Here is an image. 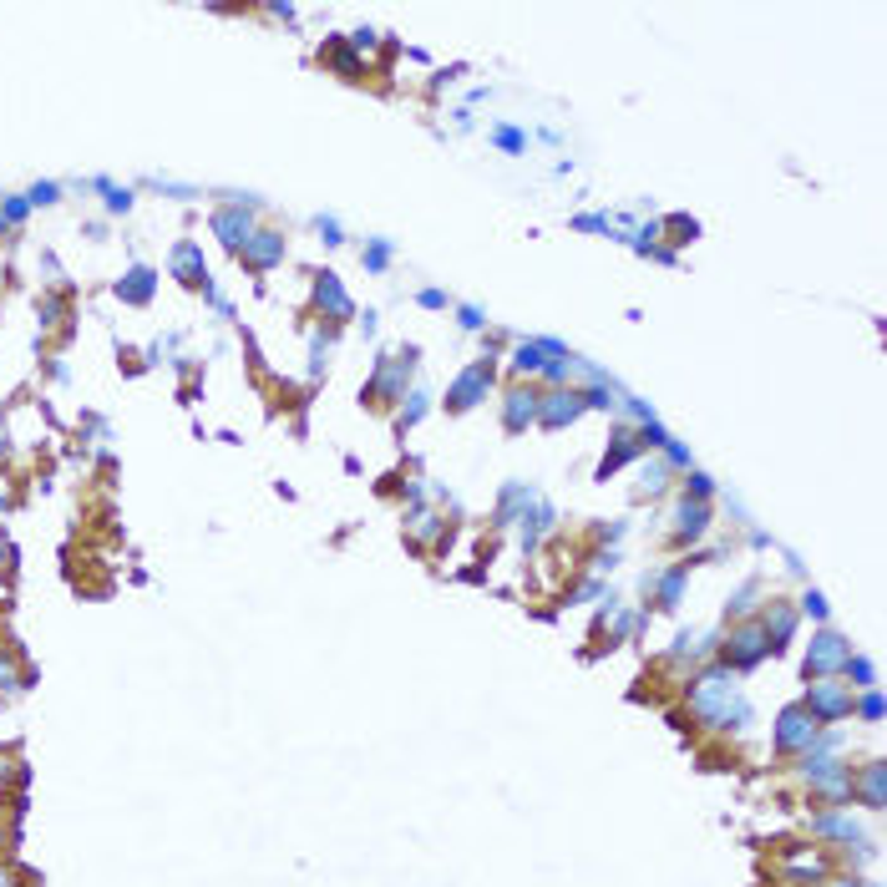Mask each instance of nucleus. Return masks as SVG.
Segmentation results:
<instances>
[{
    "label": "nucleus",
    "instance_id": "nucleus-7",
    "mask_svg": "<svg viewBox=\"0 0 887 887\" xmlns=\"http://www.w3.org/2000/svg\"><path fill=\"white\" fill-rule=\"evenodd\" d=\"M807 710L816 715V725H832V720L852 715V695L841 685H832V680H822V685L807 690Z\"/></svg>",
    "mask_w": 887,
    "mask_h": 887
},
{
    "label": "nucleus",
    "instance_id": "nucleus-26",
    "mask_svg": "<svg viewBox=\"0 0 887 887\" xmlns=\"http://www.w3.org/2000/svg\"><path fill=\"white\" fill-rule=\"evenodd\" d=\"M487 320H482V310L477 305H462V330H482Z\"/></svg>",
    "mask_w": 887,
    "mask_h": 887
},
{
    "label": "nucleus",
    "instance_id": "nucleus-8",
    "mask_svg": "<svg viewBox=\"0 0 887 887\" xmlns=\"http://www.w3.org/2000/svg\"><path fill=\"white\" fill-rule=\"evenodd\" d=\"M847 654H852V644H847L841 634H832V629H826V634L811 639L807 674H832V670H841V665H847Z\"/></svg>",
    "mask_w": 887,
    "mask_h": 887
},
{
    "label": "nucleus",
    "instance_id": "nucleus-2",
    "mask_svg": "<svg viewBox=\"0 0 887 887\" xmlns=\"http://www.w3.org/2000/svg\"><path fill=\"white\" fill-rule=\"evenodd\" d=\"M583 411H589V401H583V390L578 386H553L548 396H538V426H543V431L573 426Z\"/></svg>",
    "mask_w": 887,
    "mask_h": 887
},
{
    "label": "nucleus",
    "instance_id": "nucleus-22",
    "mask_svg": "<svg viewBox=\"0 0 887 887\" xmlns=\"http://www.w3.org/2000/svg\"><path fill=\"white\" fill-rule=\"evenodd\" d=\"M386 264H390V244H386V238H371V244H365V269H371V274H381Z\"/></svg>",
    "mask_w": 887,
    "mask_h": 887
},
{
    "label": "nucleus",
    "instance_id": "nucleus-20",
    "mask_svg": "<svg viewBox=\"0 0 887 887\" xmlns=\"http://www.w3.org/2000/svg\"><path fill=\"white\" fill-rule=\"evenodd\" d=\"M665 477H670V472H665V462H649V467H644V487H639V498H659V492H665Z\"/></svg>",
    "mask_w": 887,
    "mask_h": 887
},
{
    "label": "nucleus",
    "instance_id": "nucleus-15",
    "mask_svg": "<svg viewBox=\"0 0 887 887\" xmlns=\"http://www.w3.org/2000/svg\"><path fill=\"white\" fill-rule=\"evenodd\" d=\"M213 229H218V238H223L229 249H238V238L249 244V213H234V208H229V213L213 218Z\"/></svg>",
    "mask_w": 887,
    "mask_h": 887
},
{
    "label": "nucleus",
    "instance_id": "nucleus-11",
    "mask_svg": "<svg viewBox=\"0 0 887 887\" xmlns=\"http://www.w3.org/2000/svg\"><path fill=\"white\" fill-rule=\"evenodd\" d=\"M314 305H320L330 320H350V314H356V305H350V295H345L340 274H314Z\"/></svg>",
    "mask_w": 887,
    "mask_h": 887
},
{
    "label": "nucleus",
    "instance_id": "nucleus-19",
    "mask_svg": "<svg viewBox=\"0 0 887 887\" xmlns=\"http://www.w3.org/2000/svg\"><path fill=\"white\" fill-rule=\"evenodd\" d=\"M492 142L502 153H528V132H517V127H492Z\"/></svg>",
    "mask_w": 887,
    "mask_h": 887
},
{
    "label": "nucleus",
    "instance_id": "nucleus-29",
    "mask_svg": "<svg viewBox=\"0 0 887 887\" xmlns=\"http://www.w3.org/2000/svg\"><path fill=\"white\" fill-rule=\"evenodd\" d=\"M320 234H325V244H340V229H335V218H320Z\"/></svg>",
    "mask_w": 887,
    "mask_h": 887
},
{
    "label": "nucleus",
    "instance_id": "nucleus-10",
    "mask_svg": "<svg viewBox=\"0 0 887 887\" xmlns=\"http://www.w3.org/2000/svg\"><path fill=\"white\" fill-rule=\"evenodd\" d=\"M685 578H690V563H670L665 573L644 578V593H654V604L659 608H674L680 604V593H685Z\"/></svg>",
    "mask_w": 887,
    "mask_h": 887
},
{
    "label": "nucleus",
    "instance_id": "nucleus-25",
    "mask_svg": "<svg viewBox=\"0 0 887 887\" xmlns=\"http://www.w3.org/2000/svg\"><path fill=\"white\" fill-rule=\"evenodd\" d=\"M862 715H867V720H883V700H877V690H867V695H862Z\"/></svg>",
    "mask_w": 887,
    "mask_h": 887
},
{
    "label": "nucleus",
    "instance_id": "nucleus-3",
    "mask_svg": "<svg viewBox=\"0 0 887 887\" xmlns=\"http://www.w3.org/2000/svg\"><path fill=\"white\" fill-rule=\"evenodd\" d=\"M492 375H498V371H492V356H482L477 365H467V371L452 381V390H447V411H456V416H462V411H472L477 401H487Z\"/></svg>",
    "mask_w": 887,
    "mask_h": 887
},
{
    "label": "nucleus",
    "instance_id": "nucleus-23",
    "mask_svg": "<svg viewBox=\"0 0 887 887\" xmlns=\"http://www.w3.org/2000/svg\"><path fill=\"white\" fill-rule=\"evenodd\" d=\"M841 670L852 674V680H857L862 690H872V680H877V670H872L867 659H857V654H847V665H841Z\"/></svg>",
    "mask_w": 887,
    "mask_h": 887
},
{
    "label": "nucleus",
    "instance_id": "nucleus-27",
    "mask_svg": "<svg viewBox=\"0 0 887 887\" xmlns=\"http://www.w3.org/2000/svg\"><path fill=\"white\" fill-rule=\"evenodd\" d=\"M421 305H426V310H447V295H441V289H421Z\"/></svg>",
    "mask_w": 887,
    "mask_h": 887
},
{
    "label": "nucleus",
    "instance_id": "nucleus-6",
    "mask_svg": "<svg viewBox=\"0 0 887 887\" xmlns=\"http://www.w3.org/2000/svg\"><path fill=\"white\" fill-rule=\"evenodd\" d=\"M538 386H513L502 396V431L507 436H523L528 426H538Z\"/></svg>",
    "mask_w": 887,
    "mask_h": 887
},
{
    "label": "nucleus",
    "instance_id": "nucleus-12",
    "mask_svg": "<svg viewBox=\"0 0 887 887\" xmlns=\"http://www.w3.org/2000/svg\"><path fill=\"white\" fill-rule=\"evenodd\" d=\"M634 456H644V441H639V431L619 426V431H614V447H608L604 462H598V482H608V477H614L623 462H634Z\"/></svg>",
    "mask_w": 887,
    "mask_h": 887
},
{
    "label": "nucleus",
    "instance_id": "nucleus-5",
    "mask_svg": "<svg viewBox=\"0 0 887 887\" xmlns=\"http://www.w3.org/2000/svg\"><path fill=\"white\" fill-rule=\"evenodd\" d=\"M822 735L816 715H811L807 705H791V710H781L776 720V750H811V741Z\"/></svg>",
    "mask_w": 887,
    "mask_h": 887
},
{
    "label": "nucleus",
    "instance_id": "nucleus-17",
    "mask_svg": "<svg viewBox=\"0 0 887 887\" xmlns=\"http://www.w3.org/2000/svg\"><path fill=\"white\" fill-rule=\"evenodd\" d=\"M117 295L132 299V305H142V299L153 295V274H147V269H132V274H127V280L117 284Z\"/></svg>",
    "mask_w": 887,
    "mask_h": 887
},
{
    "label": "nucleus",
    "instance_id": "nucleus-13",
    "mask_svg": "<svg viewBox=\"0 0 887 887\" xmlns=\"http://www.w3.org/2000/svg\"><path fill=\"white\" fill-rule=\"evenodd\" d=\"M710 532V507L695 498H685L680 507H674V543H695V538H705Z\"/></svg>",
    "mask_w": 887,
    "mask_h": 887
},
{
    "label": "nucleus",
    "instance_id": "nucleus-24",
    "mask_svg": "<svg viewBox=\"0 0 887 887\" xmlns=\"http://www.w3.org/2000/svg\"><path fill=\"white\" fill-rule=\"evenodd\" d=\"M710 492H715V482H710V477H705V472H690V477H685V498L705 502V498H710Z\"/></svg>",
    "mask_w": 887,
    "mask_h": 887
},
{
    "label": "nucleus",
    "instance_id": "nucleus-9",
    "mask_svg": "<svg viewBox=\"0 0 887 887\" xmlns=\"http://www.w3.org/2000/svg\"><path fill=\"white\" fill-rule=\"evenodd\" d=\"M761 634H766V644H771V654L791 644V634H796V608L786 604V598H771V604H766V614H761Z\"/></svg>",
    "mask_w": 887,
    "mask_h": 887
},
{
    "label": "nucleus",
    "instance_id": "nucleus-1",
    "mask_svg": "<svg viewBox=\"0 0 887 887\" xmlns=\"http://www.w3.org/2000/svg\"><path fill=\"white\" fill-rule=\"evenodd\" d=\"M411 365H416V350H401V356H381V360H375V375L365 381V401H371V406L406 401V381H411Z\"/></svg>",
    "mask_w": 887,
    "mask_h": 887
},
{
    "label": "nucleus",
    "instance_id": "nucleus-18",
    "mask_svg": "<svg viewBox=\"0 0 887 887\" xmlns=\"http://www.w3.org/2000/svg\"><path fill=\"white\" fill-rule=\"evenodd\" d=\"M862 796H867V807H883V761H872L862 771Z\"/></svg>",
    "mask_w": 887,
    "mask_h": 887
},
{
    "label": "nucleus",
    "instance_id": "nucleus-4",
    "mask_svg": "<svg viewBox=\"0 0 887 887\" xmlns=\"http://www.w3.org/2000/svg\"><path fill=\"white\" fill-rule=\"evenodd\" d=\"M766 654H771V644H766L761 623H741V629L725 639V670H756Z\"/></svg>",
    "mask_w": 887,
    "mask_h": 887
},
{
    "label": "nucleus",
    "instance_id": "nucleus-21",
    "mask_svg": "<svg viewBox=\"0 0 887 887\" xmlns=\"http://www.w3.org/2000/svg\"><path fill=\"white\" fill-rule=\"evenodd\" d=\"M426 406H431V396H426V390H411V406L401 411V421H396V426H401V431H406V426H416V421L426 416Z\"/></svg>",
    "mask_w": 887,
    "mask_h": 887
},
{
    "label": "nucleus",
    "instance_id": "nucleus-16",
    "mask_svg": "<svg viewBox=\"0 0 887 887\" xmlns=\"http://www.w3.org/2000/svg\"><path fill=\"white\" fill-rule=\"evenodd\" d=\"M172 269L183 274V284L208 280V274H203V259H198V249H193V244H178V249H172Z\"/></svg>",
    "mask_w": 887,
    "mask_h": 887
},
{
    "label": "nucleus",
    "instance_id": "nucleus-28",
    "mask_svg": "<svg viewBox=\"0 0 887 887\" xmlns=\"http://www.w3.org/2000/svg\"><path fill=\"white\" fill-rule=\"evenodd\" d=\"M801 608H807V614H816V619H826V598H822V593H807V598H801Z\"/></svg>",
    "mask_w": 887,
    "mask_h": 887
},
{
    "label": "nucleus",
    "instance_id": "nucleus-14",
    "mask_svg": "<svg viewBox=\"0 0 887 887\" xmlns=\"http://www.w3.org/2000/svg\"><path fill=\"white\" fill-rule=\"evenodd\" d=\"M284 259V238L280 234H249V244H244V264L249 269H274Z\"/></svg>",
    "mask_w": 887,
    "mask_h": 887
}]
</instances>
